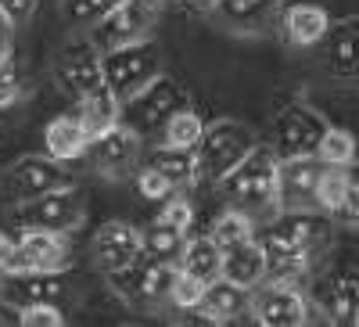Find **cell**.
<instances>
[{
	"label": "cell",
	"instance_id": "cell-1",
	"mask_svg": "<svg viewBox=\"0 0 359 327\" xmlns=\"http://www.w3.org/2000/svg\"><path fill=\"white\" fill-rule=\"evenodd\" d=\"M331 216L327 213H277L252 230V241L266 255V281L294 284L309 274V266L331 245Z\"/></svg>",
	"mask_w": 359,
	"mask_h": 327
},
{
	"label": "cell",
	"instance_id": "cell-2",
	"mask_svg": "<svg viewBox=\"0 0 359 327\" xmlns=\"http://www.w3.org/2000/svg\"><path fill=\"white\" fill-rule=\"evenodd\" d=\"M223 198H226V209L248 216L255 227L273 220L277 209V155L269 147H252V152L237 162L223 180Z\"/></svg>",
	"mask_w": 359,
	"mask_h": 327
},
{
	"label": "cell",
	"instance_id": "cell-3",
	"mask_svg": "<svg viewBox=\"0 0 359 327\" xmlns=\"http://www.w3.org/2000/svg\"><path fill=\"white\" fill-rule=\"evenodd\" d=\"M252 147H255V133L245 123H237V119H219V123L205 126L201 140L191 147L194 184H219Z\"/></svg>",
	"mask_w": 359,
	"mask_h": 327
},
{
	"label": "cell",
	"instance_id": "cell-4",
	"mask_svg": "<svg viewBox=\"0 0 359 327\" xmlns=\"http://www.w3.org/2000/svg\"><path fill=\"white\" fill-rule=\"evenodd\" d=\"M101 72H104V86L118 98V105H126L130 98H137L151 79L162 76V54L151 40H140L130 47H115L101 54Z\"/></svg>",
	"mask_w": 359,
	"mask_h": 327
},
{
	"label": "cell",
	"instance_id": "cell-5",
	"mask_svg": "<svg viewBox=\"0 0 359 327\" xmlns=\"http://www.w3.org/2000/svg\"><path fill=\"white\" fill-rule=\"evenodd\" d=\"M172 274H176V266L158 262V259H151V255L140 252L130 266H123V270H111V274H104V277H108V288H111L123 302H130V306H137V309H151V306H158V302H169Z\"/></svg>",
	"mask_w": 359,
	"mask_h": 327
},
{
	"label": "cell",
	"instance_id": "cell-6",
	"mask_svg": "<svg viewBox=\"0 0 359 327\" xmlns=\"http://www.w3.org/2000/svg\"><path fill=\"white\" fill-rule=\"evenodd\" d=\"M11 220L18 230H50V234H72L86 220V201L79 187H62L40 194L33 201H18L11 209Z\"/></svg>",
	"mask_w": 359,
	"mask_h": 327
},
{
	"label": "cell",
	"instance_id": "cell-7",
	"mask_svg": "<svg viewBox=\"0 0 359 327\" xmlns=\"http://www.w3.org/2000/svg\"><path fill=\"white\" fill-rule=\"evenodd\" d=\"M72 173L65 169V162H57L50 155H29V159H18L4 180H0V198H8V205H18V201H33L40 194H50V191H62V187H72Z\"/></svg>",
	"mask_w": 359,
	"mask_h": 327
},
{
	"label": "cell",
	"instance_id": "cell-8",
	"mask_svg": "<svg viewBox=\"0 0 359 327\" xmlns=\"http://www.w3.org/2000/svg\"><path fill=\"white\" fill-rule=\"evenodd\" d=\"M248 316L262 327H302L313 320V302L306 299L302 288L280 284V281H262L252 288V306Z\"/></svg>",
	"mask_w": 359,
	"mask_h": 327
},
{
	"label": "cell",
	"instance_id": "cell-9",
	"mask_svg": "<svg viewBox=\"0 0 359 327\" xmlns=\"http://www.w3.org/2000/svg\"><path fill=\"white\" fill-rule=\"evenodd\" d=\"M327 130V119L302 105L291 101L287 108H280V115L273 119V152L277 159H302V155H316V144Z\"/></svg>",
	"mask_w": 359,
	"mask_h": 327
},
{
	"label": "cell",
	"instance_id": "cell-10",
	"mask_svg": "<svg viewBox=\"0 0 359 327\" xmlns=\"http://www.w3.org/2000/svg\"><path fill=\"white\" fill-rule=\"evenodd\" d=\"M69 234H50V230H22L15 237V252L8 262V274H62L72 266L69 252Z\"/></svg>",
	"mask_w": 359,
	"mask_h": 327
},
{
	"label": "cell",
	"instance_id": "cell-11",
	"mask_svg": "<svg viewBox=\"0 0 359 327\" xmlns=\"http://www.w3.org/2000/svg\"><path fill=\"white\" fill-rule=\"evenodd\" d=\"M158 18V8L147 4V0H118L111 8V15H104L94 25V44L101 54L115 51V47H130L140 40H151V25Z\"/></svg>",
	"mask_w": 359,
	"mask_h": 327
},
{
	"label": "cell",
	"instance_id": "cell-12",
	"mask_svg": "<svg viewBox=\"0 0 359 327\" xmlns=\"http://www.w3.org/2000/svg\"><path fill=\"white\" fill-rule=\"evenodd\" d=\"M83 159L90 162V169L108 176V180H123V176H130L144 159L140 133L130 130L126 123H118V126H111V130H104L90 140Z\"/></svg>",
	"mask_w": 359,
	"mask_h": 327
},
{
	"label": "cell",
	"instance_id": "cell-13",
	"mask_svg": "<svg viewBox=\"0 0 359 327\" xmlns=\"http://www.w3.org/2000/svg\"><path fill=\"white\" fill-rule=\"evenodd\" d=\"M180 108H187V98H184V91H180L169 76L151 79L137 98H130V101L123 105V112H126V119H130L126 126L137 130V133H155V130H162L165 119H169L172 112H180Z\"/></svg>",
	"mask_w": 359,
	"mask_h": 327
},
{
	"label": "cell",
	"instance_id": "cell-14",
	"mask_svg": "<svg viewBox=\"0 0 359 327\" xmlns=\"http://www.w3.org/2000/svg\"><path fill=\"white\" fill-rule=\"evenodd\" d=\"M323 162L316 155L277 159V209L280 213H309L316 209V184Z\"/></svg>",
	"mask_w": 359,
	"mask_h": 327
},
{
	"label": "cell",
	"instance_id": "cell-15",
	"mask_svg": "<svg viewBox=\"0 0 359 327\" xmlns=\"http://www.w3.org/2000/svg\"><path fill=\"white\" fill-rule=\"evenodd\" d=\"M54 76H57V83H62L76 101L97 94L101 86H104L101 51L90 44V40L69 44L65 51H57V58H54Z\"/></svg>",
	"mask_w": 359,
	"mask_h": 327
},
{
	"label": "cell",
	"instance_id": "cell-16",
	"mask_svg": "<svg viewBox=\"0 0 359 327\" xmlns=\"http://www.w3.org/2000/svg\"><path fill=\"white\" fill-rule=\"evenodd\" d=\"M140 230L126 220H111L104 223L94 241H90V259H94V266L101 274H111V270H123V266H130L137 255H140Z\"/></svg>",
	"mask_w": 359,
	"mask_h": 327
},
{
	"label": "cell",
	"instance_id": "cell-17",
	"mask_svg": "<svg viewBox=\"0 0 359 327\" xmlns=\"http://www.w3.org/2000/svg\"><path fill=\"white\" fill-rule=\"evenodd\" d=\"M248 306H252V291L241 288V284H230L226 277H216L208 281L205 291H201V302L194 306L201 313V320L208 323H233L248 316Z\"/></svg>",
	"mask_w": 359,
	"mask_h": 327
},
{
	"label": "cell",
	"instance_id": "cell-18",
	"mask_svg": "<svg viewBox=\"0 0 359 327\" xmlns=\"http://www.w3.org/2000/svg\"><path fill=\"white\" fill-rule=\"evenodd\" d=\"M277 11V0H216L212 15L223 29L237 36H259L269 29V18Z\"/></svg>",
	"mask_w": 359,
	"mask_h": 327
},
{
	"label": "cell",
	"instance_id": "cell-19",
	"mask_svg": "<svg viewBox=\"0 0 359 327\" xmlns=\"http://www.w3.org/2000/svg\"><path fill=\"white\" fill-rule=\"evenodd\" d=\"M86 144H90V137H86V130H83V123H79L76 112L50 119L47 130H43L47 155L57 159V162H65V166H69V162H79V159L86 155Z\"/></svg>",
	"mask_w": 359,
	"mask_h": 327
},
{
	"label": "cell",
	"instance_id": "cell-20",
	"mask_svg": "<svg viewBox=\"0 0 359 327\" xmlns=\"http://www.w3.org/2000/svg\"><path fill=\"white\" fill-rule=\"evenodd\" d=\"M219 277H226L230 284H241V288H255L266 281V255L262 248L252 241H241V245H230L223 248V259H219Z\"/></svg>",
	"mask_w": 359,
	"mask_h": 327
},
{
	"label": "cell",
	"instance_id": "cell-21",
	"mask_svg": "<svg viewBox=\"0 0 359 327\" xmlns=\"http://www.w3.org/2000/svg\"><path fill=\"white\" fill-rule=\"evenodd\" d=\"M320 44H327L323 47V69L334 79H355V18L327 25Z\"/></svg>",
	"mask_w": 359,
	"mask_h": 327
},
{
	"label": "cell",
	"instance_id": "cell-22",
	"mask_svg": "<svg viewBox=\"0 0 359 327\" xmlns=\"http://www.w3.org/2000/svg\"><path fill=\"white\" fill-rule=\"evenodd\" d=\"M280 25H284V40L291 47H316L327 33V25H331V18H327L320 4H291Z\"/></svg>",
	"mask_w": 359,
	"mask_h": 327
},
{
	"label": "cell",
	"instance_id": "cell-23",
	"mask_svg": "<svg viewBox=\"0 0 359 327\" xmlns=\"http://www.w3.org/2000/svg\"><path fill=\"white\" fill-rule=\"evenodd\" d=\"M65 281L57 274H8V299L18 306L36 302H62Z\"/></svg>",
	"mask_w": 359,
	"mask_h": 327
},
{
	"label": "cell",
	"instance_id": "cell-24",
	"mask_svg": "<svg viewBox=\"0 0 359 327\" xmlns=\"http://www.w3.org/2000/svg\"><path fill=\"white\" fill-rule=\"evenodd\" d=\"M331 323H355V277H327L320 284V295H316V306Z\"/></svg>",
	"mask_w": 359,
	"mask_h": 327
},
{
	"label": "cell",
	"instance_id": "cell-25",
	"mask_svg": "<svg viewBox=\"0 0 359 327\" xmlns=\"http://www.w3.org/2000/svg\"><path fill=\"white\" fill-rule=\"evenodd\" d=\"M76 115H79L86 137L94 140L97 133H104V130H111V126L123 123V105H118V98L108 91V86H101L97 94H90V98H83V101L76 105Z\"/></svg>",
	"mask_w": 359,
	"mask_h": 327
},
{
	"label": "cell",
	"instance_id": "cell-26",
	"mask_svg": "<svg viewBox=\"0 0 359 327\" xmlns=\"http://www.w3.org/2000/svg\"><path fill=\"white\" fill-rule=\"evenodd\" d=\"M219 259H223V252L212 237H187L184 252L176 259V270H184V274L198 277L201 284H208L219 277Z\"/></svg>",
	"mask_w": 359,
	"mask_h": 327
},
{
	"label": "cell",
	"instance_id": "cell-27",
	"mask_svg": "<svg viewBox=\"0 0 359 327\" xmlns=\"http://www.w3.org/2000/svg\"><path fill=\"white\" fill-rule=\"evenodd\" d=\"M140 162H144V166H151V169H158L176 191H180V187H187V184H194V155L184 152V147H169V144L151 147V152H147Z\"/></svg>",
	"mask_w": 359,
	"mask_h": 327
},
{
	"label": "cell",
	"instance_id": "cell-28",
	"mask_svg": "<svg viewBox=\"0 0 359 327\" xmlns=\"http://www.w3.org/2000/svg\"><path fill=\"white\" fill-rule=\"evenodd\" d=\"M184 245H187V230H176V227L165 223V220H155L147 230H140V248H144V255H151V259H158V262L176 266Z\"/></svg>",
	"mask_w": 359,
	"mask_h": 327
},
{
	"label": "cell",
	"instance_id": "cell-29",
	"mask_svg": "<svg viewBox=\"0 0 359 327\" xmlns=\"http://www.w3.org/2000/svg\"><path fill=\"white\" fill-rule=\"evenodd\" d=\"M352 184H355L352 166H323L320 184H316V213L338 216L341 201H345V191H348Z\"/></svg>",
	"mask_w": 359,
	"mask_h": 327
},
{
	"label": "cell",
	"instance_id": "cell-30",
	"mask_svg": "<svg viewBox=\"0 0 359 327\" xmlns=\"http://www.w3.org/2000/svg\"><path fill=\"white\" fill-rule=\"evenodd\" d=\"M201 119L191 112V108H180L165 119V126H162V144L169 147H184V152H191V147L201 140Z\"/></svg>",
	"mask_w": 359,
	"mask_h": 327
},
{
	"label": "cell",
	"instance_id": "cell-31",
	"mask_svg": "<svg viewBox=\"0 0 359 327\" xmlns=\"http://www.w3.org/2000/svg\"><path fill=\"white\" fill-rule=\"evenodd\" d=\"M316 159L323 166H352V159H355V137L348 130L327 126L320 144H316Z\"/></svg>",
	"mask_w": 359,
	"mask_h": 327
},
{
	"label": "cell",
	"instance_id": "cell-32",
	"mask_svg": "<svg viewBox=\"0 0 359 327\" xmlns=\"http://www.w3.org/2000/svg\"><path fill=\"white\" fill-rule=\"evenodd\" d=\"M252 230H255V223L248 220V216H241V213H233V209H226L216 223H212V230H208V237L219 245V252L223 248H230V245H241V241H248L252 237Z\"/></svg>",
	"mask_w": 359,
	"mask_h": 327
},
{
	"label": "cell",
	"instance_id": "cell-33",
	"mask_svg": "<svg viewBox=\"0 0 359 327\" xmlns=\"http://www.w3.org/2000/svg\"><path fill=\"white\" fill-rule=\"evenodd\" d=\"M115 4L118 0H62V15L76 29H94L104 15H111Z\"/></svg>",
	"mask_w": 359,
	"mask_h": 327
},
{
	"label": "cell",
	"instance_id": "cell-34",
	"mask_svg": "<svg viewBox=\"0 0 359 327\" xmlns=\"http://www.w3.org/2000/svg\"><path fill=\"white\" fill-rule=\"evenodd\" d=\"M133 187H137V194L144 198V201H165L176 187L165 180V176L158 173V169H151V166H137L133 169Z\"/></svg>",
	"mask_w": 359,
	"mask_h": 327
},
{
	"label": "cell",
	"instance_id": "cell-35",
	"mask_svg": "<svg viewBox=\"0 0 359 327\" xmlns=\"http://www.w3.org/2000/svg\"><path fill=\"white\" fill-rule=\"evenodd\" d=\"M201 291H205V284H201L198 277L176 270V274H172V288H169V302H172L176 309H194V306L201 302Z\"/></svg>",
	"mask_w": 359,
	"mask_h": 327
},
{
	"label": "cell",
	"instance_id": "cell-36",
	"mask_svg": "<svg viewBox=\"0 0 359 327\" xmlns=\"http://www.w3.org/2000/svg\"><path fill=\"white\" fill-rule=\"evenodd\" d=\"M65 313L57 302H36V306H22V327H62Z\"/></svg>",
	"mask_w": 359,
	"mask_h": 327
},
{
	"label": "cell",
	"instance_id": "cell-37",
	"mask_svg": "<svg viewBox=\"0 0 359 327\" xmlns=\"http://www.w3.org/2000/svg\"><path fill=\"white\" fill-rule=\"evenodd\" d=\"M158 220H165V223H172L176 230H191V223H194V209H191V201L184 198V194H169L165 201H162V216Z\"/></svg>",
	"mask_w": 359,
	"mask_h": 327
},
{
	"label": "cell",
	"instance_id": "cell-38",
	"mask_svg": "<svg viewBox=\"0 0 359 327\" xmlns=\"http://www.w3.org/2000/svg\"><path fill=\"white\" fill-rule=\"evenodd\" d=\"M18 94H22V83H18L15 58H0V108H11Z\"/></svg>",
	"mask_w": 359,
	"mask_h": 327
},
{
	"label": "cell",
	"instance_id": "cell-39",
	"mask_svg": "<svg viewBox=\"0 0 359 327\" xmlns=\"http://www.w3.org/2000/svg\"><path fill=\"white\" fill-rule=\"evenodd\" d=\"M0 11L11 18L15 29H22L25 22H33V15H36V0H0Z\"/></svg>",
	"mask_w": 359,
	"mask_h": 327
},
{
	"label": "cell",
	"instance_id": "cell-40",
	"mask_svg": "<svg viewBox=\"0 0 359 327\" xmlns=\"http://www.w3.org/2000/svg\"><path fill=\"white\" fill-rule=\"evenodd\" d=\"M338 220H341L345 227H355V223H359V187H355V184L345 191V201H341V209H338Z\"/></svg>",
	"mask_w": 359,
	"mask_h": 327
},
{
	"label": "cell",
	"instance_id": "cell-41",
	"mask_svg": "<svg viewBox=\"0 0 359 327\" xmlns=\"http://www.w3.org/2000/svg\"><path fill=\"white\" fill-rule=\"evenodd\" d=\"M11 40H15V25L4 11H0V58H11Z\"/></svg>",
	"mask_w": 359,
	"mask_h": 327
},
{
	"label": "cell",
	"instance_id": "cell-42",
	"mask_svg": "<svg viewBox=\"0 0 359 327\" xmlns=\"http://www.w3.org/2000/svg\"><path fill=\"white\" fill-rule=\"evenodd\" d=\"M0 323L22 327V306H18V302H11V299H0Z\"/></svg>",
	"mask_w": 359,
	"mask_h": 327
},
{
	"label": "cell",
	"instance_id": "cell-43",
	"mask_svg": "<svg viewBox=\"0 0 359 327\" xmlns=\"http://www.w3.org/2000/svg\"><path fill=\"white\" fill-rule=\"evenodd\" d=\"M11 252H15V237L8 230H0V274L8 270V262H11Z\"/></svg>",
	"mask_w": 359,
	"mask_h": 327
},
{
	"label": "cell",
	"instance_id": "cell-44",
	"mask_svg": "<svg viewBox=\"0 0 359 327\" xmlns=\"http://www.w3.org/2000/svg\"><path fill=\"white\" fill-rule=\"evenodd\" d=\"M191 4H194V8H201V11H212L216 0H191Z\"/></svg>",
	"mask_w": 359,
	"mask_h": 327
},
{
	"label": "cell",
	"instance_id": "cell-45",
	"mask_svg": "<svg viewBox=\"0 0 359 327\" xmlns=\"http://www.w3.org/2000/svg\"><path fill=\"white\" fill-rule=\"evenodd\" d=\"M0 281H4V274H0Z\"/></svg>",
	"mask_w": 359,
	"mask_h": 327
}]
</instances>
